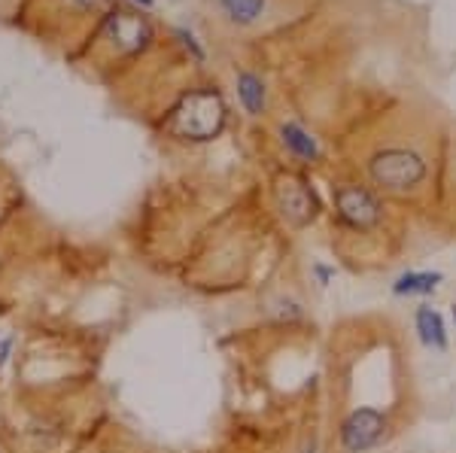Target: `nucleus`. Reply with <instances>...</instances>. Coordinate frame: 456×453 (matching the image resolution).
Listing matches in <instances>:
<instances>
[{
    "label": "nucleus",
    "mask_w": 456,
    "mask_h": 453,
    "mask_svg": "<svg viewBox=\"0 0 456 453\" xmlns=\"http://www.w3.org/2000/svg\"><path fill=\"white\" fill-rule=\"evenodd\" d=\"M223 6L234 21H253L262 12L265 0H223Z\"/></svg>",
    "instance_id": "11"
},
{
    "label": "nucleus",
    "mask_w": 456,
    "mask_h": 453,
    "mask_svg": "<svg viewBox=\"0 0 456 453\" xmlns=\"http://www.w3.org/2000/svg\"><path fill=\"white\" fill-rule=\"evenodd\" d=\"M110 28H113V36L122 43V46L128 49H137L143 46L146 40H150V25H146L143 19L131 16V12H116L113 19H110Z\"/></svg>",
    "instance_id": "5"
},
{
    "label": "nucleus",
    "mask_w": 456,
    "mask_h": 453,
    "mask_svg": "<svg viewBox=\"0 0 456 453\" xmlns=\"http://www.w3.org/2000/svg\"><path fill=\"white\" fill-rule=\"evenodd\" d=\"M417 332H420V341H423L426 347H436V350L447 347L444 320H441L438 311H432V308H420V311H417Z\"/></svg>",
    "instance_id": "7"
},
{
    "label": "nucleus",
    "mask_w": 456,
    "mask_h": 453,
    "mask_svg": "<svg viewBox=\"0 0 456 453\" xmlns=\"http://www.w3.org/2000/svg\"><path fill=\"white\" fill-rule=\"evenodd\" d=\"M141 4H143V6H150V4H152V0H141Z\"/></svg>",
    "instance_id": "15"
},
{
    "label": "nucleus",
    "mask_w": 456,
    "mask_h": 453,
    "mask_svg": "<svg viewBox=\"0 0 456 453\" xmlns=\"http://www.w3.org/2000/svg\"><path fill=\"white\" fill-rule=\"evenodd\" d=\"M369 171L378 186L389 189V192H404V189H414L417 182H423L426 162L417 152L393 146V150H384L371 158Z\"/></svg>",
    "instance_id": "2"
},
{
    "label": "nucleus",
    "mask_w": 456,
    "mask_h": 453,
    "mask_svg": "<svg viewBox=\"0 0 456 453\" xmlns=\"http://www.w3.org/2000/svg\"><path fill=\"white\" fill-rule=\"evenodd\" d=\"M176 36H180V40H183V43H186V46H189V49H192L195 61H204V49H201V46H198V43H195V36H192V34H189V31H186V28H176Z\"/></svg>",
    "instance_id": "12"
},
{
    "label": "nucleus",
    "mask_w": 456,
    "mask_h": 453,
    "mask_svg": "<svg viewBox=\"0 0 456 453\" xmlns=\"http://www.w3.org/2000/svg\"><path fill=\"white\" fill-rule=\"evenodd\" d=\"M283 143L289 146L298 158H307V162H314V158L320 156V146H316V141L301 125H296V122H286L283 125Z\"/></svg>",
    "instance_id": "10"
},
{
    "label": "nucleus",
    "mask_w": 456,
    "mask_h": 453,
    "mask_svg": "<svg viewBox=\"0 0 456 453\" xmlns=\"http://www.w3.org/2000/svg\"><path fill=\"white\" fill-rule=\"evenodd\" d=\"M438 271H408L393 283V292L395 295H429V292L438 289Z\"/></svg>",
    "instance_id": "8"
},
{
    "label": "nucleus",
    "mask_w": 456,
    "mask_h": 453,
    "mask_svg": "<svg viewBox=\"0 0 456 453\" xmlns=\"http://www.w3.org/2000/svg\"><path fill=\"white\" fill-rule=\"evenodd\" d=\"M335 210L350 229H374L380 222V204L362 186H338L335 189Z\"/></svg>",
    "instance_id": "3"
},
{
    "label": "nucleus",
    "mask_w": 456,
    "mask_h": 453,
    "mask_svg": "<svg viewBox=\"0 0 456 453\" xmlns=\"http://www.w3.org/2000/svg\"><path fill=\"white\" fill-rule=\"evenodd\" d=\"M77 4H83V6H92V4H98V0H77Z\"/></svg>",
    "instance_id": "14"
},
{
    "label": "nucleus",
    "mask_w": 456,
    "mask_h": 453,
    "mask_svg": "<svg viewBox=\"0 0 456 453\" xmlns=\"http://www.w3.org/2000/svg\"><path fill=\"white\" fill-rule=\"evenodd\" d=\"M238 94H240V104L247 107L249 116H259L265 109V83L256 77V73H240Z\"/></svg>",
    "instance_id": "9"
},
{
    "label": "nucleus",
    "mask_w": 456,
    "mask_h": 453,
    "mask_svg": "<svg viewBox=\"0 0 456 453\" xmlns=\"http://www.w3.org/2000/svg\"><path fill=\"white\" fill-rule=\"evenodd\" d=\"M453 323H456V308H453Z\"/></svg>",
    "instance_id": "16"
},
{
    "label": "nucleus",
    "mask_w": 456,
    "mask_h": 453,
    "mask_svg": "<svg viewBox=\"0 0 456 453\" xmlns=\"http://www.w3.org/2000/svg\"><path fill=\"white\" fill-rule=\"evenodd\" d=\"M10 350H12V338H0V368L10 360Z\"/></svg>",
    "instance_id": "13"
},
{
    "label": "nucleus",
    "mask_w": 456,
    "mask_h": 453,
    "mask_svg": "<svg viewBox=\"0 0 456 453\" xmlns=\"http://www.w3.org/2000/svg\"><path fill=\"white\" fill-rule=\"evenodd\" d=\"M387 433V417L374 408H359L341 426V448L347 453H362L374 448Z\"/></svg>",
    "instance_id": "4"
},
{
    "label": "nucleus",
    "mask_w": 456,
    "mask_h": 453,
    "mask_svg": "<svg viewBox=\"0 0 456 453\" xmlns=\"http://www.w3.org/2000/svg\"><path fill=\"white\" fill-rule=\"evenodd\" d=\"M225 107L216 92H195L174 109L171 131L186 141H210L223 131Z\"/></svg>",
    "instance_id": "1"
},
{
    "label": "nucleus",
    "mask_w": 456,
    "mask_h": 453,
    "mask_svg": "<svg viewBox=\"0 0 456 453\" xmlns=\"http://www.w3.org/2000/svg\"><path fill=\"white\" fill-rule=\"evenodd\" d=\"M281 201H283V214L292 219L296 225H305V222H311L314 219V195H307L305 189H301V182H286V189H283V195H281Z\"/></svg>",
    "instance_id": "6"
}]
</instances>
